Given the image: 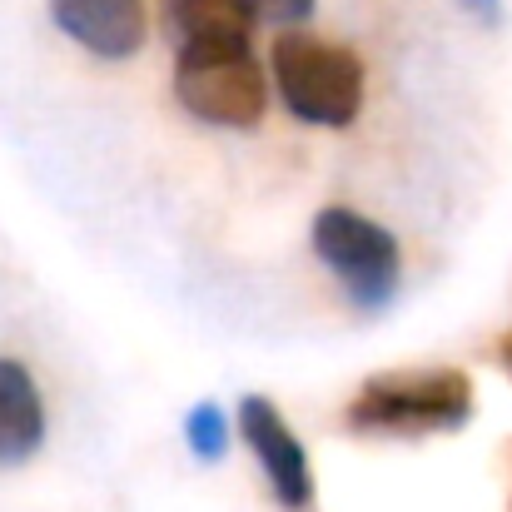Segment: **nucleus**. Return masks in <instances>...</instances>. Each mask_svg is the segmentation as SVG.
<instances>
[{"instance_id":"f257e3e1","label":"nucleus","mask_w":512,"mask_h":512,"mask_svg":"<svg viewBox=\"0 0 512 512\" xmlns=\"http://www.w3.org/2000/svg\"><path fill=\"white\" fill-rule=\"evenodd\" d=\"M343 423L353 433H383V438H428V433H458L473 423V383L458 368H393L373 373L353 403L343 408Z\"/></svg>"},{"instance_id":"f03ea898","label":"nucleus","mask_w":512,"mask_h":512,"mask_svg":"<svg viewBox=\"0 0 512 512\" xmlns=\"http://www.w3.org/2000/svg\"><path fill=\"white\" fill-rule=\"evenodd\" d=\"M269 65H274V85H279L284 105L294 110V120L329 125V130H343L358 120L363 65L353 50L329 45L309 30H284L269 50Z\"/></svg>"},{"instance_id":"7ed1b4c3","label":"nucleus","mask_w":512,"mask_h":512,"mask_svg":"<svg viewBox=\"0 0 512 512\" xmlns=\"http://www.w3.org/2000/svg\"><path fill=\"white\" fill-rule=\"evenodd\" d=\"M174 100L224 130L259 125L269 105V80L249 50V40H214V45H184L174 55Z\"/></svg>"},{"instance_id":"20e7f679","label":"nucleus","mask_w":512,"mask_h":512,"mask_svg":"<svg viewBox=\"0 0 512 512\" xmlns=\"http://www.w3.org/2000/svg\"><path fill=\"white\" fill-rule=\"evenodd\" d=\"M314 254L324 259V269L339 279L343 299L363 314H378L393 304L398 294V239L363 219L358 209H343V204H329L319 209L314 219Z\"/></svg>"},{"instance_id":"39448f33","label":"nucleus","mask_w":512,"mask_h":512,"mask_svg":"<svg viewBox=\"0 0 512 512\" xmlns=\"http://www.w3.org/2000/svg\"><path fill=\"white\" fill-rule=\"evenodd\" d=\"M239 433H244L249 453L259 458V468H264L274 498L289 512L309 508V503H314V463H309L304 443L294 438V428L284 423V413H279L269 398L249 393V398L239 403Z\"/></svg>"},{"instance_id":"423d86ee","label":"nucleus","mask_w":512,"mask_h":512,"mask_svg":"<svg viewBox=\"0 0 512 512\" xmlns=\"http://www.w3.org/2000/svg\"><path fill=\"white\" fill-rule=\"evenodd\" d=\"M50 20L100 60H130L145 45V0H50Z\"/></svg>"},{"instance_id":"0eeeda50","label":"nucleus","mask_w":512,"mask_h":512,"mask_svg":"<svg viewBox=\"0 0 512 512\" xmlns=\"http://www.w3.org/2000/svg\"><path fill=\"white\" fill-rule=\"evenodd\" d=\"M45 443V398L20 358H0V463L15 468Z\"/></svg>"},{"instance_id":"6e6552de","label":"nucleus","mask_w":512,"mask_h":512,"mask_svg":"<svg viewBox=\"0 0 512 512\" xmlns=\"http://www.w3.org/2000/svg\"><path fill=\"white\" fill-rule=\"evenodd\" d=\"M174 45H214V40H249V10L239 0H160Z\"/></svg>"},{"instance_id":"1a4fd4ad","label":"nucleus","mask_w":512,"mask_h":512,"mask_svg":"<svg viewBox=\"0 0 512 512\" xmlns=\"http://www.w3.org/2000/svg\"><path fill=\"white\" fill-rule=\"evenodd\" d=\"M184 443H189L194 458L219 463L224 448H229V413L219 403H194L189 418H184Z\"/></svg>"},{"instance_id":"9d476101","label":"nucleus","mask_w":512,"mask_h":512,"mask_svg":"<svg viewBox=\"0 0 512 512\" xmlns=\"http://www.w3.org/2000/svg\"><path fill=\"white\" fill-rule=\"evenodd\" d=\"M249 10V20H274V25H299L309 20L314 0H239Z\"/></svg>"},{"instance_id":"9b49d317","label":"nucleus","mask_w":512,"mask_h":512,"mask_svg":"<svg viewBox=\"0 0 512 512\" xmlns=\"http://www.w3.org/2000/svg\"><path fill=\"white\" fill-rule=\"evenodd\" d=\"M458 5H463V10H473L478 20H488V25H498V10H503L498 0H458Z\"/></svg>"},{"instance_id":"f8f14e48","label":"nucleus","mask_w":512,"mask_h":512,"mask_svg":"<svg viewBox=\"0 0 512 512\" xmlns=\"http://www.w3.org/2000/svg\"><path fill=\"white\" fill-rule=\"evenodd\" d=\"M498 358H503V368L512 373V329L503 334V339H498Z\"/></svg>"}]
</instances>
